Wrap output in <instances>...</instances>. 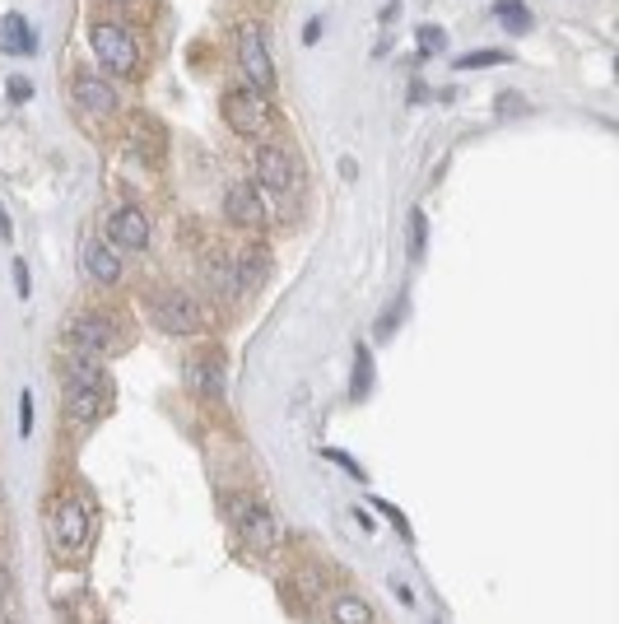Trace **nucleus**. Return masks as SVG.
Here are the masks:
<instances>
[{"label": "nucleus", "mask_w": 619, "mask_h": 624, "mask_svg": "<svg viewBox=\"0 0 619 624\" xmlns=\"http://www.w3.org/2000/svg\"><path fill=\"white\" fill-rule=\"evenodd\" d=\"M415 38H419V52H424V56H433V52H443V47H447V33L438 24H424Z\"/></svg>", "instance_id": "5701e85b"}, {"label": "nucleus", "mask_w": 619, "mask_h": 624, "mask_svg": "<svg viewBox=\"0 0 619 624\" xmlns=\"http://www.w3.org/2000/svg\"><path fill=\"white\" fill-rule=\"evenodd\" d=\"M238 61H243L247 84L270 98V89H275V66H270V52H266V33H261V24H252V19L238 24Z\"/></svg>", "instance_id": "39448f33"}, {"label": "nucleus", "mask_w": 619, "mask_h": 624, "mask_svg": "<svg viewBox=\"0 0 619 624\" xmlns=\"http://www.w3.org/2000/svg\"><path fill=\"white\" fill-rule=\"evenodd\" d=\"M66 336H70V350L89 354V359H103V354L117 350V331H112V322L98 317V312H80V317L66 326Z\"/></svg>", "instance_id": "423d86ee"}, {"label": "nucleus", "mask_w": 619, "mask_h": 624, "mask_svg": "<svg viewBox=\"0 0 619 624\" xmlns=\"http://www.w3.org/2000/svg\"><path fill=\"white\" fill-rule=\"evenodd\" d=\"M14 238V224H10V215H5V205H0V243H10Z\"/></svg>", "instance_id": "c85d7f7f"}, {"label": "nucleus", "mask_w": 619, "mask_h": 624, "mask_svg": "<svg viewBox=\"0 0 619 624\" xmlns=\"http://www.w3.org/2000/svg\"><path fill=\"white\" fill-rule=\"evenodd\" d=\"M66 378H70V392H103V387H108V378H103L98 359H89V354H75V350H70V359H66Z\"/></svg>", "instance_id": "4468645a"}, {"label": "nucleus", "mask_w": 619, "mask_h": 624, "mask_svg": "<svg viewBox=\"0 0 619 624\" xmlns=\"http://www.w3.org/2000/svg\"><path fill=\"white\" fill-rule=\"evenodd\" d=\"M154 326L168 336H196V331H205V308L182 289H168L154 299Z\"/></svg>", "instance_id": "7ed1b4c3"}, {"label": "nucleus", "mask_w": 619, "mask_h": 624, "mask_svg": "<svg viewBox=\"0 0 619 624\" xmlns=\"http://www.w3.org/2000/svg\"><path fill=\"white\" fill-rule=\"evenodd\" d=\"M233 522H238V531H243V541L256 545V550H266V545L280 541V522H275V513H270L266 503L238 499L233 503Z\"/></svg>", "instance_id": "0eeeda50"}, {"label": "nucleus", "mask_w": 619, "mask_h": 624, "mask_svg": "<svg viewBox=\"0 0 619 624\" xmlns=\"http://www.w3.org/2000/svg\"><path fill=\"white\" fill-rule=\"evenodd\" d=\"M5 597H10V573L0 569V601H5Z\"/></svg>", "instance_id": "2f4dec72"}, {"label": "nucleus", "mask_w": 619, "mask_h": 624, "mask_svg": "<svg viewBox=\"0 0 619 624\" xmlns=\"http://www.w3.org/2000/svg\"><path fill=\"white\" fill-rule=\"evenodd\" d=\"M494 108H498V112H526V103H517V98H508V94H498Z\"/></svg>", "instance_id": "cd10ccee"}, {"label": "nucleus", "mask_w": 619, "mask_h": 624, "mask_svg": "<svg viewBox=\"0 0 619 624\" xmlns=\"http://www.w3.org/2000/svg\"><path fill=\"white\" fill-rule=\"evenodd\" d=\"M14 294H19V299H28V294H33V280H28L24 261H14Z\"/></svg>", "instance_id": "a878e982"}, {"label": "nucleus", "mask_w": 619, "mask_h": 624, "mask_svg": "<svg viewBox=\"0 0 619 624\" xmlns=\"http://www.w3.org/2000/svg\"><path fill=\"white\" fill-rule=\"evenodd\" d=\"M0 624H10V615H5V611H0Z\"/></svg>", "instance_id": "473e14b6"}, {"label": "nucleus", "mask_w": 619, "mask_h": 624, "mask_svg": "<svg viewBox=\"0 0 619 624\" xmlns=\"http://www.w3.org/2000/svg\"><path fill=\"white\" fill-rule=\"evenodd\" d=\"M75 103L98 112V117H108V112L117 108V94H112L108 80H98L94 70H80V75H75Z\"/></svg>", "instance_id": "f8f14e48"}, {"label": "nucleus", "mask_w": 619, "mask_h": 624, "mask_svg": "<svg viewBox=\"0 0 619 624\" xmlns=\"http://www.w3.org/2000/svg\"><path fill=\"white\" fill-rule=\"evenodd\" d=\"M5 94H10V103H28V98H33V84H28L24 75H14V80L5 84Z\"/></svg>", "instance_id": "b1692460"}, {"label": "nucleus", "mask_w": 619, "mask_h": 624, "mask_svg": "<svg viewBox=\"0 0 619 624\" xmlns=\"http://www.w3.org/2000/svg\"><path fill=\"white\" fill-rule=\"evenodd\" d=\"M410 233H415V243H410V252L419 257V252H424V215H419V210L410 215Z\"/></svg>", "instance_id": "bb28decb"}, {"label": "nucleus", "mask_w": 619, "mask_h": 624, "mask_svg": "<svg viewBox=\"0 0 619 624\" xmlns=\"http://www.w3.org/2000/svg\"><path fill=\"white\" fill-rule=\"evenodd\" d=\"M201 271H205V285L215 289V294H219L224 303H233L238 294H243V289H238V275H233V266H229L224 257H219V252H210V257L201 261Z\"/></svg>", "instance_id": "dca6fc26"}, {"label": "nucleus", "mask_w": 619, "mask_h": 624, "mask_svg": "<svg viewBox=\"0 0 619 624\" xmlns=\"http://www.w3.org/2000/svg\"><path fill=\"white\" fill-rule=\"evenodd\" d=\"M219 117H224L229 131H238V136H256V140L275 126L270 98L261 94V89H252V84H238V89H229V94L219 98Z\"/></svg>", "instance_id": "f257e3e1"}, {"label": "nucleus", "mask_w": 619, "mask_h": 624, "mask_svg": "<svg viewBox=\"0 0 619 624\" xmlns=\"http://www.w3.org/2000/svg\"><path fill=\"white\" fill-rule=\"evenodd\" d=\"M187 387L201 396H224V364H219V359H191Z\"/></svg>", "instance_id": "2eb2a0df"}, {"label": "nucleus", "mask_w": 619, "mask_h": 624, "mask_svg": "<svg viewBox=\"0 0 619 624\" xmlns=\"http://www.w3.org/2000/svg\"><path fill=\"white\" fill-rule=\"evenodd\" d=\"M108 238H112V243H122V247H131V252H145V247H149V219H145V210L122 205V210L108 219Z\"/></svg>", "instance_id": "9b49d317"}, {"label": "nucleus", "mask_w": 619, "mask_h": 624, "mask_svg": "<svg viewBox=\"0 0 619 624\" xmlns=\"http://www.w3.org/2000/svg\"><path fill=\"white\" fill-rule=\"evenodd\" d=\"M368 382H373V354L359 345V359H354V396H368Z\"/></svg>", "instance_id": "4be33fe9"}, {"label": "nucleus", "mask_w": 619, "mask_h": 624, "mask_svg": "<svg viewBox=\"0 0 619 624\" xmlns=\"http://www.w3.org/2000/svg\"><path fill=\"white\" fill-rule=\"evenodd\" d=\"M494 14H498V24L508 28V33H531V28H536L531 10H526V0H498Z\"/></svg>", "instance_id": "a211bd4d"}, {"label": "nucleus", "mask_w": 619, "mask_h": 624, "mask_svg": "<svg viewBox=\"0 0 619 624\" xmlns=\"http://www.w3.org/2000/svg\"><path fill=\"white\" fill-rule=\"evenodd\" d=\"M103 406V392H70V415L75 420H94Z\"/></svg>", "instance_id": "412c9836"}, {"label": "nucleus", "mask_w": 619, "mask_h": 624, "mask_svg": "<svg viewBox=\"0 0 619 624\" xmlns=\"http://www.w3.org/2000/svg\"><path fill=\"white\" fill-rule=\"evenodd\" d=\"M89 536H94V522H89V513H84V503L80 499H61L56 503V513H52V545H56V555H84L89 550Z\"/></svg>", "instance_id": "f03ea898"}, {"label": "nucleus", "mask_w": 619, "mask_h": 624, "mask_svg": "<svg viewBox=\"0 0 619 624\" xmlns=\"http://www.w3.org/2000/svg\"><path fill=\"white\" fill-rule=\"evenodd\" d=\"M89 42H94L98 61L117 75V80H126V75H135V66H140V52H135V38L126 33V28L117 24H94L89 28Z\"/></svg>", "instance_id": "20e7f679"}, {"label": "nucleus", "mask_w": 619, "mask_h": 624, "mask_svg": "<svg viewBox=\"0 0 619 624\" xmlns=\"http://www.w3.org/2000/svg\"><path fill=\"white\" fill-rule=\"evenodd\" d=\"M19 434H24V438L33 434V396H28V392L19 396Z\"/></svg>", "instance_id": "393cba45"}, {"label": "nucleus", "mask_w": 619, "mask_h": 624, "mask_svg": "<svg viewBox=\"0 0 619 624\" xmlns=\"http://www.w3.org/2000/svg\"><path fill=\"white\" fill-rule=\"evenodd\" d=\"M224 219L238 224V229H261V224H266L261 187H256V182H233V187L224 191Z\"/></svg>", "instance_id": "1a4fd4ad"}, {"label": "nucleus", "mask_w": 619, "mask_h": 624, "mask_svg": "<svg viewBox=\"0 0 619 624\" xmlns=\"http://www.w3.org/2000/svg\"><path fill=\"white\" fill-rule=\"evenodd\" d=\"M331 624H373V606L364 597H336Z\"/></svg>", "instance_id": "6ab92c4d"}, {"label": "nucleus", "mask_w": 619, "mask_h": 624, "mask_svg": "<svg viewBox=\"0 0 619 624\" xmlns=\"http://www.w3.org/2000/svg\"><path fill=\"white\" fill-rule=\"evenodd\" d=\"M233 275H238V289L243 294H252V289L266 285V275H270V257L261 252V247H247L243 257H238V266H233Z\"/></svg>", "instance_id": "f3484780"}, {"label": "nucleus", "mask_w": 619, "mask_h": 624, "mask_svg": "<svg viewBox=\"0 0 619 624\" xmlns=\"http://www.w3.org/2000/svg\"><path fill=\"white\" fill-rule=\"evenodd\" d=\"M317 38H322V19H312V24L303 28V42H317Z\"/></svg>", "instance_id": "c756f323"}, {"label": "nucleus", "mask_w": 619, "mask_h": 624, "mask_svg": "<svg viewBox=\"0 0 619 624\" xmlns=\"http://www.w3.org/2000/svg\"><path fill=\"white\" fill-rule=\"evenodd\" d=\"M396 317H401V308H387V317H382V326H377V331H382V336H387L391 326H396Z\"/></svg>", "instance_id": "7c9ffc66"}, {"label": "nucleus", "mask_w": 619, "mask_h": 624, "mask_svg": "<svg viewBox=\"0 0 619 624\" xmlns=\"http://www.w3.org/2000/svg\"><path fill=\"white\" fill-rule=\"evenodd\" d=\"M38 47V33L24 14H0V52L5 56H28Z\"/></svg>", "instance_id": "ddd939ff"}, {"label": "nucleus", "mask_w": 619, "mask_h": 624, "mask_svg": "<svg viewBox=\"0 0 619 624\" xmlns=\"http://www.w3.org/2000/svg\"><path fill=\"white\" fill-rule=\"evenodd\" d=\"M512 52H494V47H485V52H471V56H457L452 66L457 70H485V66H508Z\"/></svg>", "instance_id": "aec40b11"}, {"label": "nucleus", "mask_w": 619, "mask_h": 624, "mask_svg": "<svg viewBox=\"0 0 619 624\" xmlns=\"http://www.w3.org/2000/svg\"><path fill=\"white\" fill-rule=\"evenodd\" d=\"M117 5H131V0H117Z\"/></svg>", "instance_id": "72a5a7b5"}, {"label": "nucleus", "mask_w": 619, "mask_h": 624, "mask_svg": "<svg viewBox=\"0 0 619 624\" xmlns=\"http://www.w3.org/2000/svg\"><path fill=\"white\" fill-rule=\"evenodd\" d=\"M256 182L266 191H275V196H284V191L298 187V163L289 150H280V145H261L256 150Z\"/></svg>", "instance_id": "6e6552de"}, {"label": "nucleus", "mask_w": 619, "mask_h": 624, "mask_svg": "<svg viewBox=\"0 0 619 624\" xmlns=\"http://www.w3.org/2000/svg\"><path fill=\"white\" fill-rule=\"evenodd\" d=\"M80 266H84L89 280H98V285H117V280H122V261H117V252H112L103 238H84Z\"/></svg>", "instance_id": "9d476101"}]
</instances>
